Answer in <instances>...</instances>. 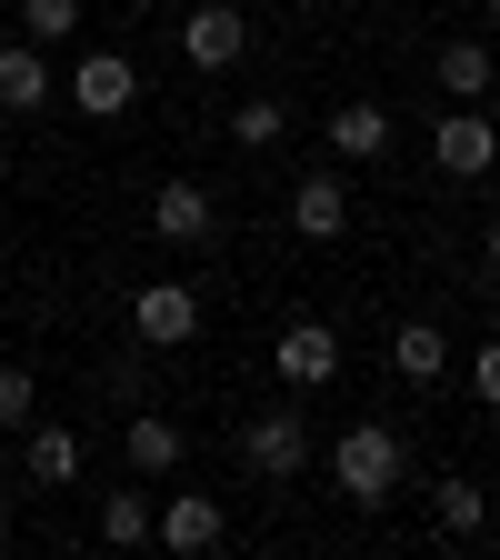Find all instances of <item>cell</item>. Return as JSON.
Listing matches in <instances>:
<instances>
[{"instance_id":"1","label":"cell","mask_w":500,"mask_h":560,"mask_svg":"<svg viewBox=\"0 0 500 560\" xmlns=\"http://www.w3.org/2000/svg\"><path fill=\"white\" fill-rule=\"evenodd\" d=\"M400 480H410V451H400L391 420H350V431L330 441V490H340L350 511H391Z\"/></svg>"},{"instance_id":"2","label":"cell","mask_w":500,"mask_h":560,"mask_svg":"<svg viewBox=\"0 0 500 560\" xmlns=\"http://www.w3.org/2000/svg\"><path fill=\"white\" fill-rule=\"evenodd\" d=\"M431 171H451L461 190L500 171V130H490V110H480V101H451V110L431 120Z\"/></svg>"},{"instance_id":"3","label":"cell","mask_w":500,"mask_h":560,"mask_svg":"<svg viewBox=\"0 0 500 560\" xmlns=\"http://www.w3.org/2000/svg\"><path fill=\"white\" fill-rule=\"evenodd\" d=\"M241 460H251L260 480H301V470H311V420H301V410H251V420H241Z\"/></svg>"},{"instance_id":"4","label":"cell","mask_w":500,"mask_h":560,"mask_svg":"<svg viewBox=\"0 0 500 560\" xmlns=\"http://www.w3.org/2000/svg\"><path fill=\"white\" fill-rule=\"evenodd\" d=\"M60 91H70V110H81V120H120V110L140 101V70H130V50H81Z\"/></svg>"},{"instance_id":"5","label":"cell","mask_w":500,"mask_h":560,"mask_svg":"<svg viewBox=\"0 0 500 560\" xmlns=\"http://www.w3.org/2000/svg\"><path fill=\"white\" fill-rule=\"evenodd\" d=\"M270 371L291 381L301 400H311V390H330V381H340V330H330V320H291V330L270 340Z\"/></svg>"},{"instance_id":"6","label":"cell","mask_w":500,"mask_h":560,"mask_svg":"<svg viewBox=\"0 0 500 560\" xmlns=\"http://www.w3.org/2000/svg\"><path fill=\"white\" fill-rule=\"evenodd\" d=\"M241 50H251V11L241 0H200V11L181 21V60L190 70H241Z\"/></svg>"},{"instance_id":"7","label":"cell","mask_w":500,"mask_h":560,"mask_svg":"<svg viewBox=\"0 0 500 560\" xmlns=\"http://www.w3.org/2000/svg\"><path fill=\"white\" fill-rule=\"evenodd\" d=\"M130 330L151 340V350L200 340V291H190V280H140V291H130Z\"/></svg>"},{"instance_id":"8","label":"cell","mask_w":500,"mask_h":560,"mask_svg":"<svg viewBox=\"0 0 500 560\" xmlns=\"http://www.w3.org/2000/svg\"><path fill=\"white\" fill-rule=\"evenodd\" d=\"M151 231L171 250H210V241H221V200H210L200 180H161L151 190Z\"/></svg>"},{"instance_id":"9","label":"cell","mask_w":500,"mask_h":560,"mask_svg":"<svg viewBox=\"0 0 500 560\" xmlns=\"http://www.w3.org/2000/svg\"><path fill=\"white\" fill-rule=\"evenodd\" d=\"M221 530H231V511L210 501V490H171V501L151 511V540H161V550H181V560L221 550Z\"/></svg>"},{"instance_id":"10","label":"cell","mask_w":500,"mask_h":560,"mask_svg":"<svg viewBox=\"0 0 500 560\" xmlns=\"http://www.w3.org/2000/svg\"><path fill=\"white\" fill-rule=\"evenodd\" d=\"M291 231H301L311 250H330V241L350 231V180H340V171H301V180H291Z\"/></svg>"},{"instance_id":"11","label":"cell","mask_w":500,"mask_h":560,"mask_svg":"<svg viewBox=\"0 0 500 560\" xmlns=\"http://www.w3.org/2000/svg\"><path fill=\"white\" fill-rule=\"evenodd\" d=\"M391 140H400V130H391L381 101H340V110H330V161H350V171H361V161H391Z\"/></svg>"},{"instance_id":"12","label":"cell","mask_w":500,"mask_h":560,"mask_svg":"<svg viewBox=\"0 0 500 560\" xmlns=\"http://www.w3.org/2000/svg\"><path fill=\"white\" fill-rule=\"evenodd\" d=\"M120 451H130V480H171L181 470V420L171 410H130V431H120Z\"/></svg>"},{"instance_id":"13","label":"cell","mask_w":500,"mask_h":560,"mask_svg":"<svg viewBox=\"0 0 500 560\" xmlns=\"http://www.w3.org/2000/svg\"><path fill=\"white\" fill-rule=\"evenodd\" d=\"M50 91L60 81H50V50L40 40H11V50H0V110H11V120H31Z\"/></svg>"},{"instance_id":"14","label":"cell","mask_w":500,"mask_h":560,"mask_svg":"<svg viewBox=\"0 0 500 560\" xmlns=\"http://www.w3.org/2000/svg\"><path fill=\"white\" fill-rule=\"evenodd\" d=\"M391 371H400L410 390H431V381L451 371V330H441V320H400V330H391Z\"/></svg>"},{"instance_id":"15","label":"cell","mask_w":500,"mask_h":560,"mask_svg":"<svg viewBox=\"0 0 500 560\" xmlns=\"http://www.w3.org/2000/svg\"><path fill=\"white\" fill-rule=\"evenodd\" d=\"M21 470H31L40 490H70V480H81V431H70V420H31Z\"/></svg>"},{"instance_id":"16","label":"cell","mask_w":500,"mask_h":560,"mask_svg":"<svg viewBox=\"0 0 500 560\" xmlns=\"http://www.w3.org/2000/svg\"><path fill=\"white\" fill-rule=\"evenodd\" d=\"M431 521H441L451 540H480V530H490V490H480V480H461V470H451V480H431Z\"/></svg>"},{"instance_id":"17","label":"cell","mask_w":500,"mask_h":560,"mask_svg":"<svg viewBox=\"0 0 500 560\" xmlns=\"http://www.w3.org/2000/svg\"><path fill=\"white\" fill-rule=\"evenodd\" d=\"M490 81H500L490 40H470V31H461V40H441V91H451V101H480Z\"/></svg>"},{"instance_id":"18","label":"cell","mask_w":500,"mask_h":560,"mask_svg":"<svg viewBox=\"0 0 500 560\" xmlns=\"http://www.w3.org/2000/svg\"><path fill=\"white\" fill-rule=\"evenodd\" d=\"M101 540L111 550H140V540H151V490H140V480L130 490H101Z\"/></svg>"},{"instance_id":"19","label":"cell","mask_w":500,"mask_h":560,"mask_svg":"<svg viewBox=\"0 0 500 560\" xmlns=\"http://www.w3.org/2000/svg\"><path fill=\"white\" fill-rule=\"evenodd\" d=\"M81 0H21V40H40V50H60V40H81Z\"/></svg>"},{"instance_id":"20","label":"cell","mask_w":500,"mask_h":560,"mask_svg":"<svg viewBox=\"0 0 500 560\" xmlns=\"http://www.w3.org/2000/svg\"><path fill=\"white\" fill-rule=\"evenodd\" d=\"M280 130H291V101H270V91H251V101L231 110V140H241V151H270Z\"/></svg>"},{"instance_id":"21","label":"cell","mask_w":500,"mask_h":560,"mask_svg":"<svg viewBox=\"0 0 500 560\" xmlns=\"http://www.w3.org/2000/svg\"><path fill=\"white\" fill-rule=\"evenodd\" d=\"M31 420H40V381L21 361H0V431H31Z\"/></svg>"},{"instance_id":"22","label":"cell","mask_w":500,"mask_h":560,"mask_svg":"<svg viewBox=\"0 0 500 560\" xmlns=\"http://www.w3.org/2000/svg\"><path fill=\"white\" fill-rule=\"evenodd\" d=\"M470 390H480V410H500V340L470 350Z\"/></svg>"},{"instance_id":"23","label":"cell","mask_w":500,"mask_h":560,"mask_svg":"<svg viewBox=\"0 0 500 560\" xmlns=\"http://www.w3.org/2000/svg\"><path fill=\"white\" fill-rule=\"evenodd\" d=\"M0 540H11V490H0Z\"/></svg>"},{"instance_id":"24","label":"cell","mask_w":500,"mask_h":560,"mask_svg":"<svg viewBox=\"0 0 500 560\" xmlns=\"http://www.w3.org/2000/svg\"><path fill=\"white\" fill-rule=\"evenodd\" d=\"M490 270H500V221H490Z\"/></svg>"},{"instance_id":"25","label":"cell","mask_w":500,"mask_h":560,"mask_svg":"<svg viewBox=\"0 0 500 560\" xmlns=\"http://www.w3.org/2000/svg\"><path fill=\"white\" fill-rule=\"evenodd\" d=\"M291 11H330V0H291Z\"/></svg>"},{"instance_id":"26","label":"cell","mask_w":500,"mask_h":560,"mask_svg":"<svg viewBox=\"0 0 500 560\" xmlns=\"http://www.w3.org/2000/svg\"><path fill=\"white\" fill-rule=\"evenodd\" d=\"M480 11H490V21H500V0H480Z\"/></svg>"}]
</instances>
